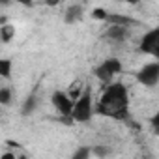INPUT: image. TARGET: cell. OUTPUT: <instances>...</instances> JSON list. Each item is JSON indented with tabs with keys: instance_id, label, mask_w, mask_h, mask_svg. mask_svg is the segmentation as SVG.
I'll use <instances>...</instances> for the list:
<instances>
[{
	"instance_id": "1",
	"label": "cell",
	"mask_w": 159,
	"mask_h": 159,
	"mask_svg": "<svg viewBox=\"0 0 159 159\" xmlns=\"http://www.w3.org/2000/svg\"><path fill=\"white\" fill-rule=\"evenodd\" d=\"M127 101L129 94L122 83H109L99 98L98 111L111 118H125L127 116Z\"/></svg>"
},
{
	"instance_id": "2",
	"label": "cell",
	"mask_w": 159,
	"mask_h": 159,
	"mask_svg": "<svg viewBox=\"0 0 159 159\" xmlns=\"http://www.w3.org/2000/svg\"><path fill=\"white\" fill-rule=\"evenodd\" d=\"M94 116V98H92V90L84 88L83 94L79 96L73 101V109H71V120L79 122V124H84L90 122Z\"/></svg>"
},
{
	"instance_id": "3",
	"label": "cell",
	"mask_w": 159,
	"mask_h": 159,
	"mask_svg": "<svg viewBox=\"0 0 159 159\" xmlns=\"http://www.w3.org/2000/svg\"><path fill=\"white\" fill-rule=\"evenodd\" d=\"M122 69H124L122 60L112 56V58L103 60V62L98 66V69H96V77L99 79V81H103V83H112V81H114V77L122 73Z\"/></svg>"
},
{
	"instance_id": "4",
	"label": "cell",
	"mask_w": 159,
	"mask_h": 159,
	"mask_svg": "<svg viewBox=\"0 0 159 159\" xmlns=\"http://www.w3.org/2000/svg\"><path fill=\"white\" fill-rule=\"evenodd\" d=\"M137 81L139 84L146 88H155L159 83V62H148L137 71Z\"/></svg>"
},
{
	"instance_id": "5",
	"label": "cell",
	"mask_w": 159,
	"mask_h": 159,
	"mask_svg": "<svg viewBox=\"0 0 159 159\" xmlns=\"http://www.w3.org/2000/svg\"><path fill=\"white\" fill-rule=\"evenodd\" d=\"M159 49V30L153 28L150 32H146L140 39V51L146 52V54H152V56H157V51Z\"/></svg>"
},
{
	"instance_id": "6",
	"label": "cell",
	"mask_w": 159,
	"mask_h": 159,
	"mask_svg": "<svg viewBox=\"0 0 159 159\" xmlns=\"http://www.w3.org/2000/svg\"><path fill=\"white\" fill-rule=\"evenodd\" d=\"M54 109L62 114V116H71V109H73V101L69 99V96L64 90H56L51 98Z\"/></svg>"
},
{
	"instance_id": "7",
	"label": "cell",
	"mask_w": 159,
	"mask_h": 159,
	"mask_svg": "<svg viewBox=\"0 0 159 159\" xmlns=\"http://www.w3.org/2000/svg\"><path fill=\"white\" fill-rule=\"evenodd\" d=\"M83 15H84V8H83V4H71V6L66 10L64 21H66L67 25H75V23H79V21L83 19Z\"/></svg>"
},
{
	"instance_id": "8",
	"label": "cell",
	"mask_w": 159,
	"mask_h": 159,
	"mask_svg": "<svg viewBox=\"0 0 159 159\" xmlns=\"http://www.w3.org/2000/svg\"><path fill=\"white\" fill-rule=\"evenodd\" d=\"M17 36V28L13 23H4V25H0V41L2 43H11Z\"/></svg>"
},
{
	"instance_id": "9",
	"label": "cell",
	"mask_w": 159,
	"mask_h": 159,
	"mask_svg": "<svg viewBox=\"0 0 159 159\" xmlns=\"http://www.w3.org/2000/svg\"><path fill=\"white\" fill-rule=\"evenodd\" d=\"M107 38L112 39V41H125V38H127V28L111 25V26L107 28Z\"/></svg>"
},
{
	"instance_id": "10",
	"label": "cell",
	"mask_w": 159,
	"mask_h": 159,
	"mask_svg": "<svg viewBox=\"0 0 159 159\" xmlns=\"http://www.w3.org/2000/svg\"><path fill=\"white\" fill-rule=\"evenodd\" d=\"M38 105H39V99H38V96L36 94H30L26 99H25V103H23V107H21V114H25V116H30L36 109H38Z\"/></svg>"
},
{
	"instance_id": "11",
	"label": "cell",
	"mask_w": 159,
	"mask_h": 159,
	"mask_svg": "<svg viewBox=\"0 0 159 159\" xmlns=\"http://www.w3.org/2000/svg\"><path fill=\"white\" fill-rule=\"evenodd\" d=\"M13 101V90L10 86H0V105L8 107Z\"/></svg>"
},
{
	"instance_id": "12",
	"label": "cell",
	"mask_w": 159,
	"mask_h": 159,
	"mask_svg": "<svg viewBox=\"0 0 159 159\" xmlns=\"http://www.w3.org/2000/svg\"><path fill=\"white\" fill-rule=\"evenodd\" d=\"M13 71V62L10 58H0V77L2 79H10Z\"/></svg>"
},
{
	"instance_id": "13",
	"label": "cell",
	"mask_w": 159,
	"mask_h": 159,
	"mask_svg": "<svg viewBox=\"0 0 159 159\" xmlns=\"http://www.w3.org/2000/svg\"><path fill=\"white\" fill-rule=\"evenodd\" d=\"M92 157V148L90 146H79L69 159H90Z\"/></svg>"
},
{
	"instance_id": "14",
	"label": "cell",
	"mask_w": 159,
	"mask_h": 159,
	"mask_svg": "<svg viewBox=\"0 0 159 159\" xmlns=\"http://www.w3.org/2000/svg\"><path fill=\"white\" fill-rule=\"evenodd\" d=\"M109 15H111V13H109L105 8H94L92 13H90V17H92L94 21H107Z\"/></svg>"
},
{
	"instance_id": "15",
	"label": "cell",
	"mask_w": 159,
	"mask_h": 159,
	"mask_svg": "<svg viewBox=\"0 0 159 159\" xmlns=\"http://www.w3.org/2000/svg\"><path fill=\"white\" fill-rule=\"evenodd\" d=\"M83 90H84V86H83V84H79V83H75L73 86H69V90H67L66 94L69 96V99H71V101H75V99H77L79 96L83 94Z\"/></svg>"
},
{
	"instance_id": "16",
	"label": "cell",
	"mask_w": 159,
	"mask_h": 159,
	"mask_svg": "<svg viewBox=\"0 0 159 159\" xmlns=\"http://www.w3.org/2000/svg\"><path fill=\"white\" fill-rule=\"evenodd\" d=\"M92 153H96L98 157H107V155H111V148L109 146H96V148H92Z\"/></svg>"
},
{
	"instance_id": "17",
	"label": "cell",
	"mask_w": 159,
	"mask_h": 159,
	"mask_svg": "<svg viewBox=\"0 0 159 159\" xmlns=\"http://www.w3.org/2000/svg\"><path fill=\"white\" fill-rule=\"evenodd\" d=\"M0 159H17V153L11 152V150H6V152L0 153Z\"/></svg>"
},
{
	"instance_id": "18",
	"label": "cell",
	"mask_w": 159,
	"mask_h": 159,
	"mask_svg": "<svg viewBox=\"0 0 159 159\" xmlns=\"http://www.w3.org/2000/svg\"><path fill=\"white\" fill-rule=\"evenodd\" d=\"M17 159H30V157H28L26 153H19V155H17Z\"/></svg>"
}]
</instances>
